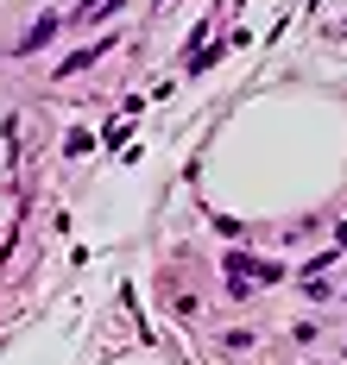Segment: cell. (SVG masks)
Segmentation results:
<instances>
[{
  "label": "cell",
  "instance_id": "obj_1",
  "mask_svg": "<svg viewBox=\"0 0 347 365\" xmlns=\"http://www.w3.org/2000/svg\"><path fill=\"white\" fill-rule=\"evenodd\" d=\"M101 51H114V38H101V44H82V51H70V57L57 63V76H76V70H89V63H101Z\"/></svg>",
  "mask_w": 347,
  "mask_h": 365
},
{
  "label": "cell",
  "instance_id": "obj_2",
  "mask_svg": "<svg viewBox=\"0 0 347 365\" xmlns=\"http://www.w3.org/2000/svg\"><path fill=\"white\" fill-rule=\"evenodd\" d=\"M57 26H64V13H44V19H39V26H32V32H26V38H19V51H39V44H44V38H51V32H57Z\"/></svg>",
  "mask_w": 347,
  "mask_h": 365
},
{
  "label": "cell",
  "instance_id": "obj_3",
  "mask_svg": "<svg viewBox=\"0 0 347 365\" xmlns=\"http://www.w3.org/2000/svg\"><path fill=\"white\" fill-rule=\"evenodd\" d=\"M89 145H95V133H70V139H64V151H70V158H82Z\"/></svg>",
  "mask_w": 347,
  "mask_h": 365
},
{
  "label": "cell",
  "instance_id": "obj_4",
  "mask_svg": "<svg viewBox=\"0 0 347 365\" xmlns=\"http://www.w3.org/2000/svg\"><path fill=\"white\" fill-rule=\"evenodd\" d=\"M335 246H341V252H347V220H341V227H335Z\"/></svg>",
  "mask_w": 347,
  "mask_h": 365
}]
</instances>
